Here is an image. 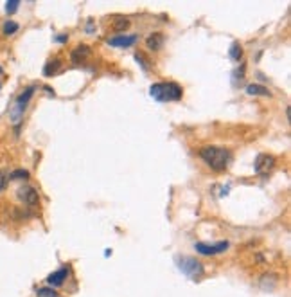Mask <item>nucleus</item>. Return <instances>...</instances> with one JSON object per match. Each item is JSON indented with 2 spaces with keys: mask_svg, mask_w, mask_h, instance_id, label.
Segmentation results:
<instances>
[{
  "mask_svg": "<svg viewBox=\"0 0 291 297\" xmlns=\"http://www.w3.org/2000/svg\"><path fill=\"white\" fill-rule=\"evenodd\" d=\"M200 159L205 162L211 170L214 171H223L226 170V166L230 164V151L225 150V148H218V146H207L200 150Z\"/></svg>",
  "mask_w": 291,
  "mask_h": 297,
  "instance_id": "f257e3e1",
  "label": "nucleus"
},
{
  "mask_svg": "<svg viewBox=\"0 0 291 297\" xmlns=\"http://www.w3.org/2000/svg\"><path fill=\"white\" fill-rule=\"evenodd\" d=\"M149 96L153 99H156L158 103H169V101L182 99L183 90L174 81H160V83H153L149 87Z\"/></svg>",
  "mask_w": 291,
  "mask_h": 297,
  "instance_id": "f03ea898",
  "label": "nucleus"
},
{
  "mask_svg": "<svg viewBox=\"0 0 291 297\" xmlns=\"http://www.w3.org/2000/svg\"><path fill=\"white\" fill-rule=\"evenodd\" d=\"M174 265L178 267V270L183 276H187L193 281L202 279L203 274H205V267L196 258H191V256H174Z\"/></svg>",
  "mask_w": 291,
  "mask_h": 297,
  "instance_id": "7ed1b4c3",
  "label": "nucleus"
},
{
  "mask_svg": "<svg viewBox=\"0 0 291 297\" xmlns=\"http://www.w3.org/2000/svg\"><path fill=\"white\" fill-rule=\"evenodd\" d=\"M34 92H36V85H29L27 89L16 98V101H14L13 108H11V113H9L13 123H20V121H22V115H24L25 108H27L29 101L33 99Z\"/></svg>",
  "mask_w": 291,
  "mask_h": 297,
  "instance_id": "20e7f679",
  "label": "nucleus"
},
{
  "mask_svg": "<svg viewBox=\"0 0 291 297\" xmlns=\"http://www.w3.org/2000/svg\"><path fill=\"white\" fill-rule=\"evenodd\" d=\"M194 249H196L198 254H202V256H218V254H223L225 250L230 249V243H228L226 240L214 241V243L198 241V243H194Z\"/></svg>",
  "mask_w": 291,
  "mask_h": 297,
  "instance_id": "39448f33",
  "label": "nucleus"
},
{
  "mask_svg": "<svg viewBox=\"0 0 291 297\" xmlns=\"http://www.w3.org/2000/svg\"><path fill=\"white\" fill-rule=\"evenodd\" d=\"M16 197H18L25 205H29V207H34V205H38V202H40V195H38V191L33 186H22V188H18Z\"/></svg>",
  "mask_w": 291,
  "mask_h": 297,
  "instance_id": "423d86ee",
  "label": "nucleus"
},
{
  "mask_svg": "<svg viewBox=\"0 0 291 297\" xmlns=\"http://www.w3.org/2000/svg\"><path fill=\"white\" fill-rule=\"evenodd\" d=\"M273 166H275V159H273L272 155H268V153H259L257 159H255V162H254V170L257 171V173L264 175V173H268V171H272Z\"/></svg>",
  "mask_w": 291,
  "mask_h": 297,
  "instance_id": "0eeeda50",
  "label": "nucleus"
},
{
  "mask_svg": "<svg viewBox=\"0 0 291 297\" xmlns=\"http://www.w3.org/2000/svg\"><path fill=\"white\" fill-rule=\"evenodd\" d=\"M139 36L137 34H117V36H112L108 38V45L112 47H121V49H128L135 45Z\"/></svg>",
  "mask_w": 291,
  "mask_h": 297,
  "instance_id": "6e6552de",
  "label": "nucleus"
},
{
  "mask_svg": "<svg viewBox=\"0 0 291 297\" xmlns=\"http://www.w3.org/2000/svg\"><path fill=\"white\" fill-rule=\"evenodd\" d=\"M69 274H71V269H69V267H61V269H58L56 272H52L51 276H47L49 287H52V288L61 287V285H63V283L67 281V278H69Z\"/></svg>",
  "mask_w": 291,
  "mask_h": 297,
  "instance_id": "1a4fd4ad",
  "label": "nucleus"
},
{
  "mask_svg": "<svg viewBox=\"0 0 291 297\" xmlns=\"http://www.w3.org/2000/svg\"><path fill=\"white\" fill-rule=\"evenodd\" d=\"M90 54H92V51H90L88 45H79V47H75L74 51L71 52V60L74 63H81V62H85L86 58H90Z\"/></svg>",
  "mask_w": 291,
  "mask_h": 297,
  "instance_id": "9d476101",
  "label": "nucleus"
},
{
  "mask_svg": "<svg viewBox=\"0 0 291 297\" xmlns=\"http://www.w3.org/2000/svg\"><path fill=\"white\" fill-rule=\"evenodd\" d=\"M164 34L162 33H153L147 36V40H146V43H147V47L151 49V51H158L162 45H164Z\"/></svg>",
  "mask_w": 291,
  "mask_h": 297,
  "instance_id": "9b49d317",
  "label": "nucleus"
},
{
  "mask_svg": "<svg viewBox=\"0 0 291 297\" xmlns=\"http://www.w3.org/2000/svg\"><path fill=\"white\" fill-rule=\"evenodd\" d=\"M246 94L248 96H264V98H270L272 96V92L266 89L264 85H259V83H250L248 87H246Z\"/></svg>",
  "mask_w": 291,
  "mask_h": 297,
  "instance_id": "f8f14e48",
  "label": "nucleus"
},
{
  "mask_svg": "<svg viewBox=\"0 0 291 297\" xmlns=\"http://www.w3.org/2000/svg\"><path fill=\"white\" fill-rule=\"evenodd\" d=\"M60 69H61V62H60V60H52V62H49L47 65L43 67V74H45V76H52V74H56Z\"/></svg>",
  "mask_w": 291,
  "mask_h": 297,
  "instance_id": "ddd939ff",
  "label": "nucleus"
},
{
  "mask_svg": "<svg viewBox=\"0 0 291 297\" xmlns=\"http://www.w3.org/2000/svg\"><path fill=\"white\" fill-rule=\"evenodd\" d=\"M18 29H20V25L16 24V22L7 20V22H4V25H2V33H4L5 36H11V34H14Z\"/></svg>",
  "mask_w": 291,
  "mask_h": 297,
  "instance_id": "4468645a",
  "label": "nucleus"
},
{
  "mask_svg": "<svg viewBox=\"0 0 291 297\" xmlns=\"http://www.w3.org/2000/svg\"><path fill=\"white\" fill-rule=\"evenodd\" d=\"M228 54H230V58L234 60V62H239L241 56H243V47H241L237 42H234L230 45V51H228Z\"/></svg>",
  "mask_w": 291,
  "mask_h": 297,
  "instance_id": "2eb2a0df",
  "label": "nucleus"
},
{
  "mask_svg": "<svg viewBox=\"0 0 291 297\" xmlns=\"http://www.w3.org/2000/svg\"><path fill=\"white\" fill-rule=\"evenodd\" d=\"M38 297H58V292L52 287H42L36 290Z\"/></svg>",
  "mask_w": 291,
  "mask_h": 297,
  "instance_id": "dca6fc26",
  "label": "nucleus"
},
{
  "mask_svg": "<svg viewBox=\"0 0 291 297\" xmlns=\"http://www.w3.org/2000/svg\"><path fill=\"white\" fill-rule=\"evenodd\" d=\"M130 27V20L124 18V16H119V18H115V22H113V29L115 31H122V29Z\"/></svg>",
  "mask_w": 291,
  "mask_h": 297,
  "instance_id": "f3484780",
  "label": "nucleus"
},
{
  "mask_svg": "<svg viewBox=\"0 0 291 297\" xmlns=\"http://www.w3.org/2000/svg\"><path fill=\"white\" fill-rule=\"evenodd\" d=\"M7 182H9V173L5 170H0V193L7 188Z\"/></svg>",
  "mask_w": 291,
  "mask_h": 297,
  "instance_id": "a211bd4d",
  "label": "nucleus"
},
{
  "mask_svg": "<svg viewBox=\"0 0 291 297\" xmlns=\"http://www.w3.org/2000/svg\"><path fill=\"white\" fill-rule=\"evenodd\" d=\"M9 179H13V180H16V179H29V173L25 170H16V171H13V173L9 175Z\"/></svg>",
  "mask_w": 291,
  "mask_h": 297,
  "instance_id": "6ab92c4d",
  "label": "nucleus"
},
{
  "mask_svg": "<svg viewBox=\"0 0 291 297\" xmlns=\"http://www.w3.org/2000/svg\"><path fill=\"white\" fill-rule=\"evenodd\" d=\"M18 5H20L18 0H11V2H7V4H5V11H7L9 14H13L14 11L18 9Z\"/></svg>",
  "mask_w": 291,
  "mask_h": 297,
  "instance_id": "aec40b11",
  "label": "nucleus"
},
{
  "mask_svg": "<svg viewBox=\"0 0 291 297\" xmlns=\"http://www.w3.org/2000/svg\"><path fill=\"white\" fill-rule=\"evenodd\" d=\"M135 58H137V62H139V63L142 65V69H147V65H146V62H144V56H142L141 52H137Z\"/></svg>",
  "mask_w": 291,
  "mask_h": 297,
  "instance_id": "412c9836",
  "label": "nucleus"
},
{
  "mask_svg": "<svg viewBox=\"0 0 291 297\" xmlns=\"http://www.w3.org/2000/svg\"><path fill=\"white\" fill-rule=\"evenodd\" d=\"M94 31H95V29H94V20L90 18L88 22H86V33L92 34V33H94Z\"/></svg>",
  "mask_w": 291,
  "mask_h": 297,
  "instance_id": "4be33fe9",
  "label": "nucleus"
},
{
  "mask_svg": "<svg viewBox=\"0 0 291 297\" xmlns=\"http://www.w3.org/2000/svg\"><path fill=\"white\" fill-rule=\"evenodd\" d=\"M67 40H69V36H67V34H60V36H56V42H60V43L67 42Z\"/></svg>",
  "mask_w": 291,
  "mask_h": 297,
  "instance_id": "5701e85b",
  "label": "nucleus"
},
{
  "mask_svg": "<svg viewBox=\"0 0 291 297\" xmlns=\"http://www.w3.org/2000/svg\"><path fill=\"white\" fill-rule=\"evenodd\" d=\"M0 74H2V69H0Z\"/></svg>",
  "mask_w": 291,
  "mask_h": 297,
  "instance_id": "b1692460",
  "label": "nucleus"
},
{
  "mask_svg": "<svg viewBox=\"0 0 291 297\" xmlns=\"http://www.w3.org/2000/svg\"><path fill=\"white\" fill-rule=\"evenodd\" d=\"M0 87H2V85H0Z\"/></svg>",
  "mask_w": 291,
  "mask_h": 297,
  "instance_id": "393cba45",
  "label": "nucleus"
}]
</instances>
